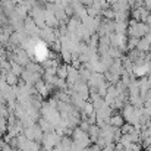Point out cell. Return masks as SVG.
<instances>
[{
    "label": "cell",
    "instance_id": "obj_1",
    "mask_svg": "<svg viewBox=\"0 0 151 151\" xmlns=\"http://www.w3.org/2000/svg\"><path fill=\"white\" fill-rule=\"evenodd\" d=\"M109 123H110L111 126H114V128H120V126L123 125V117H122V116H113V117H110Z\"/></svg>",
    "mask_w": 151,
    "mask_h": 151
},
{
    "label": "cell",
    "instance_id": "obj_2",
    "mask_svg": "<svg viewBox=\"0 0 151 151\" xmlns=\"http://www.w3.org/2000/svg\"><path fill=\"white\" fill-rule=\"evenodd\" d=\"M87 151H101L100 148H99V147H96V145H94V147H91V148H88V150Z\"/></svg>",
    "mask_w": 151,
    "mask_h": 151
}]
</instances>
